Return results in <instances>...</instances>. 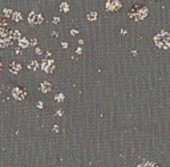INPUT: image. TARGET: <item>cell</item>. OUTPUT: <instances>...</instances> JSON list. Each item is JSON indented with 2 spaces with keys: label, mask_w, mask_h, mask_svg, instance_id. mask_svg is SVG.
Here are the masks:
<instances>
[{
  "label": "cell",
  "mask_w": 170,
  "mask_h": 167,
  "mask_svg": "<svg viewBox=\"0 0 170 167\" xmlns=\"http://www.w3.org/2000/svg\"><path fill=\"white\" fill-rule=\"evenodd\" d=\"M13 15H15V16H13V19H15V20H17V21H20V20H21V16H20V13H19V12L13 13Z\"/></svg>",
  "instance_id": "9"
},
{
  "label": "cell",
  "mask_w": 170,
  "mask_h": 167,
  "mask_svg": "<svg viewBox=\"0 0 170 167\" xmlns=\"http://www.w3.org/2000/svg\"><path fill=\"white\" fill-rule=\"evenodd\" d=\"M20 45L23 46V48H25V45L28 46V41H27L25 38H21V40H20Z\"/></svg>",
  "instance_id": "7"
},
{
  "label": "cell",
  "mask_w": 170,
  "mask_h": 167,
  "mask_svg": "<svg viewBox=\"0 0 170 167\" xmlns=\"http://www.w3.org/2000/svg\"><path fill=\"white\" fill-rule=\"evenodd\" d=\"M61 11H64V12H67V11H69L67 3H63V4H61Z\"/></svg>",
  "instance_id": "6"
},
{
  "label": "cell",
  "mask_w": 170,
  "mask_h": 167,
  "mask_svg": "<svg viewBox=\"0 0 170 167\" xmlns=\"http://www.w3.org/2000/svg\"><path fill=\"white\" fill-rule=\"evenodd\" d=\"M12 33H15L9 28L8 24H0V46L5 48L12 42Z\"/></svg>",
  "instance_id": "1"
},
{
  "label": "cell",
  "mask_w": 170,
  "mask_h": 167,
  "mask_svg": "<svg viewBox=\"0 0 170 167\" xmlns=\"http://www.w3.org/2000/svg\"><path fill=\"white\" fill-rule=\"evenodd\" d=\"M120 7H121V4H120V1L118 0H109L108 1V5H106V8L108 11H116V9H118Z\"/></svg>",
  "instance_id": "2"
},
{
  "label": "cell",
  "mask_w": 170,
  "mask_h": 167,
  "mask_svg": "<svg viewBox=\"0 0 170 167\" xmlns=\"http://www.w3.org/2000/svg\"><path fill=\"white\" fill-rule=\"evenodd\" d=\"M41 88H42V92H49V90H51V89H49V88H51V85L47 84V82L42 84V85H41Z\"/></svg>",
  "instance_id": "4"
},
{
  "label": "cell",
  "mask_w": 170,
  "mask_h": 167,
  "mask_svg": "<svg viewBox=\"0 0 170 167\" xmlns=\"http://www.w3.org/2000/svg\"><path fill=\"white\" fill-rule=\"evenodd\" d=\"M13 96L17 97L19 100H21L23 97H24V93H20V92H19V89H15V90H13Z\"/></svg>",
  "instance_id": "3"
},
{
  "label": "cell",
  "mask_w": 170,
  "mask_h": 167,
  "mask_svg": "<svg viewBox=\"0 0 170 167\" xmlns=\"http://www.w3.org/2000/svg\"><path fill=\"white\" fill-rule=\"evenodd\" d=\"M96 17H97V16H96L94 12H92V13L88 15V19H89V20H96Z\"/></svg>",
  "instance_id": "8"
},
{
  "label": "cell",
  "mask_w": 170,
  "mask_h": 167,
  "mask_svg": "<svg viewBox=\"0 0 170 167\" xmlns=\"http://www.w3.org/2000/svg\"><path fill=\"white\" fill-rule=\"evenodd\" d=\"M140 167H157V166L153 165V163H150V162H146V163H144V165H141Z\"/></svg>",
  "instance_id": "5"
}]
</instances>
